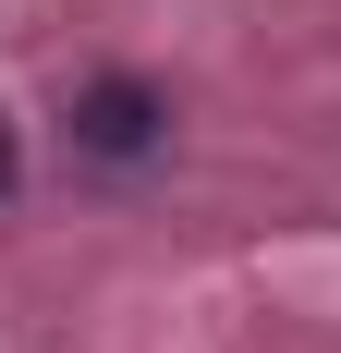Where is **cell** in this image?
Segmentation results:
<instances>
[{
  "label": "cell",
  "mask_w": 341,
  "mask_h": 353,
  "mask_svg": "<svg viewBox=\"0 0 341 353\" xmlns=\"http://www.w3.org/2000/svg\"><path fill=\"white\" fill-rule=\"evenodd\" d=\"M159 122H170V110L146 98L135 73H110V85H86V110H73V134L98 146V159H146V146H159Z\"/></svg>",
  "instance_id": "1"
},
{
  "label": "cell",
  "mask_w": 341,
  "mask_h": 353,
  "mask_svg": "<svg viewBox=\"0 0 341 353\" xmlns=\"http://www.w3.org/2000/svg\"><path fill=\"white\" fill-rule=\"evenodd\" d=\"M0 195H12V134H0Z\"/></svg>",
  "instance_id": "2"
}]
</instances>
